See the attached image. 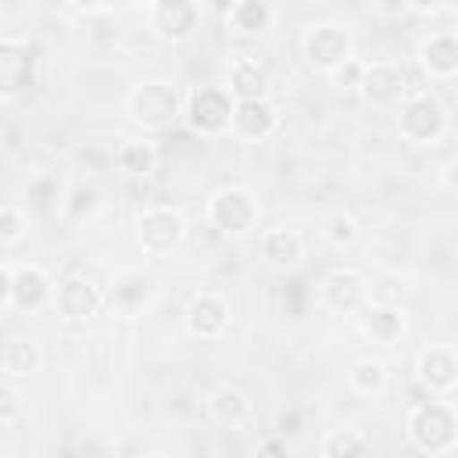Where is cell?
Masks as SVG:
<instances>
[{
    "label": "cell",
    "instance_id": "d590c367",
    "mask_svg": "<svg viewBox=\"0 0 458 458\" xmlns=\"http://www.w3.org/2000/svg\"><path fill=\"white\" fill-rule=\"evenodd\" d=\"M258 454H286V444L283 440H261L258 444Z\"/></svg>",
    "mask_w": 458,
    "mask_h": 458
},
{
    "label": "cell",
    "instance_id": "44dd1931",
    "mask_svg": "<svg viewBox=\"0 0 458 458\" xmlns=\"http://www.w3.org/2000/svg\"><path fill=\"white\" fill-rule=\"evenodd\" d=\"M361 326H365V333H369L376 344L390 347V344H397L401 333H404V315H401V308H394V304H365V308H361Z\"/></svg>",
    "mask_w": 458,
    "mask_h": 458
},
{
    "label": "cell",
    "instance_id": "7a4b0ae2",
    "mask_svg": "<svg viewBox=\"0 0 458 458\" xmlns=\"http://www.w3.org/2000/svg\"><path fill=\"white\" fill-rule=\"evenodd\" d=\"M182 107H186V100L165 79H147V82L132 86V93H129V118L150 132L175 125L182 118Z\"/></svg>",
    "mask_w": 458,
    "mask_h": 458
},
{
    "label": "cell",
    "instance_id": "3957f363",
    "mask_svg": "<svg viewBox=\"0 0 458 458\" xmlns=\"http://www.w3.org/2000/svg\"><path fill=\"white\" fill-rule=\"evenodd\" d=\"M233 107H236V97L225 89V86H193L186 93V107H182V118L186 125L204 136V140H215L222 132H229L233 125Z\"/></svg>",
    "mask_w": 458,
    "mask_h": 458
},
{
    "label": "cell",
    "instance_id": "83f0119b",
    "mask_svg": "<svg viewBox=\"0 0 458 458\" xmlns=\"http://www.w3.org/2000/svg\"><path fill=\"white\" fill-rule=\"evenodd\" d=\"M326 240L333 243V247H351L354 240H358V222L351 218V215H344V211H336V215H329L326 218Z\"/></svg>",
    "mask_w": 458,
    "mask_h": 458
},
{
    "label": "cell",
    "instance_id": "d6a6232c",
    "mask_svg": "<svg viewBox=\"0 0 458 458\" xmlns=\"http://www.w3.org/2000/svg\"><path fill=\"white\" fill-rule=\"evenodd\" d=\"M440 182H444L451 193H458V157H451V161L440 168Z\"/></svg>",
    "mask_w": 458,
    "mask_h": 458
},
{
    "label": "cell",
    "instance_id": "5b68a950",
    "mask_svg": "<svg viewBox=\"0 0 458 458\" xmlns=\"http://www.w3.org/2000/svg\"><path fill=\"white\" fill-rule=\"evenodd\" d=\"M39 75V47L29 39L7 36L0 43V93L4 100H14L36 86Z\"/></svg>",
    "mask_w": 458,
    "mask_h": 458
},
{
    "label": "cell",
    "instance_id": "cb8c5ba5",
    "mask_svg": "<svg viewBox=\"0 0 458 458\" xmlns=\"http://www.w3.org/2000/svg\"><path fill=\"white\" fill-rule=\"evenodd\" d=\"M114 161H118V168H122L125 175L147 179V175L154 172V165H157V150H154V143H147V140H125V143L118 147Z\"/></svg>",
    "mask_w": 458,
    "mask_h": 458
},
{
    "label": "cell",
    "instance_id": "d6986e66",
    "mask_svg": "<svg viewBox=\"0 0 458 458\" xmlns=\"http://www.w3.org/2000/svg\"><path fill=\"white\" fill-rule=\"evenodd\" d=\"M261 258H265L272 268L290 272V268H297L301 258H304V236H301L297 229H286V225L268 229V233L261 236Z\"/></svg>",
    "mask_w": 458,
    "mask_h": 458
},
{
    "label": "cell",
    "instance_id": "7402d4cb",
    "mask_svg": "<svg viewBox=\"0 0 458 458\" xmlns=\"http://www.w3.org/2000/svg\"><path fill=\"white\" fill-rule=\"evenodd\" d=\"M272 18H276V11L268 0H236L233 11L225 14V21L243 36H261L272 25Z\"/></svg>",
    "mask_w": 458,
    "mask_h": 458
},
{
    "label": "cell",
    "instance_id": "e575fe53",
    "mask_svg": "<svg viewBox=\"0 0 458 458\" xmlns=\"http://www.w3.org/2000/svg\"><path fill=\"white\" fill-rule=\"evenodd\" d=\"M440 4H444V0H408V11H415V14H433Z\"/></svg>",
    "mask_w": 458,
    "mask_h": 458
},
{
    "label": "cell",
    "instance_id": "8992f818",
    "mask_svg": "<svg viewBox=\"0 0 458 458\" xmlns=\"http://www.w3.org/2000/svg\"><path fill=\"white\" fill-rule=\"evenodd\" d=\"M208 222L222 236H243L247 229L258 225V200L243 186H222L208 200Z\"/></svg>",
    "mask_w": 458,
    "mask_h": 458
},
{
    "label": "cell",
    "instance_id": "d4e9b609",
    "mask_svg": "<svg viewBox=\"0 0 458 458\" xmlns=\"http://www.w3.org/2000/svg\"><path fill=\"white\" fill-rule=\"evenodd\" d=\"M347 383L354 394L361 397H376L386 390V365L379 358H358L351 369H347Z\"/></svg>",
    "mask_w": 458,
    "mask_h": 458
},
{
    "label": "cell",
    "instance_id": "ba28073f",
    "mask_svg": "<svg viewBox=\"0 0 458 458\" xmlns=\"http://www.w3.org/2000/svg\"><path fill=\"white\" fill-rule=\"evenodd\" d=\"M186 236V218L175 208H147L136 218V240L150 258H165L172 254Z\"/></svg>",
    "mask_w": 458,
    "mask_h": 458
},
{
    "label": "cell",
    "instance_id": "484cf974",
    "mask_svg": "<svg viewBox=\"0 0 458 458\" xmlns=\"http://www.w3.org/2000/svg\"><path fill=\"white\" fill-rule=\"evenodd\" d=\"M318 451L322 458H358V454H369V440L358 429H333L318 444Z\"/></svg>",
    "mask_w": 458,
    "mask_h": 458
},
{
    "label": "cell",
    "instance_id": "8d00e7d4",
    "mask_svg": "<svg viewBox=\"0 0 458 458\" xmlns=\"http://www.w3.org/2000/svg\"><path fill=\"white\" fill-rule=\"evenodd\" d=\"M233 4H236V0H211V7H215V11L222 14V18H225V14L233 11Z\"/></svg>",
    "mask_w": 458,
    "mask_h": 458
},
{
    "label": "cell",
    "instance_id": "5bb4252c",
    "mask_svg": "<svg viewBox=\"0 0 458 458\" xmlns=\"http://www.w3.org/2000/svg\"><path fill=\"white\" fill-rule=\"evenodd\" d=\"M276 129H279V107H276L268 97L236 100V107H233V125H229V132H233L236 140L258 143V140H268Z\"/></svg>",
    "mask_w": 458,
    "mask_h": 458
},
{
    "label": "cell",
    "instance_id": "9c48e42d",
    "mask_svg": "<svg viewBox=\"0 0 458 458\" xmlns=\"http://www.w3.org/2000/svg\"><path fill=\"white\" fill-rule=\"evenodd\" d=\"M54 290H57V286H54V279H50L39 265H32V261L14 265L11 286L4 290V308L25 311V315L43 311L47 304H54Z\"/></svg>",
    "mask_w": 458,
    "mask_h": 458
},
{
    "label": "cell",
    "instance_id": "4dcf8cb0",
    "mask_svg": "<svg viewBox=\"0 0 458 458\" xmlns=\"http://www.w3.org/2000/svg\"><path fill=\"white\" fill-rule=\"evenodd\" d=\"M72 200H75L72 204V215H82V208L93 211L97 208V186H75L72 190Z\"/></svg>",
    "mask_w": 458,
    "mask_h": 458
},
{
    "label": "cell",
    "instance_id": "ffe728a7",
    "mask_svg": "<svg viewBox=\"0 0 458 458\" xmlns=\"http://www.w3.org/2000/svg\"><path fill=\"white\" fill-rule=\"evenodd\" d=\"M225 89H229L236 100H258V97H268V72H265L254 57H236V61H229Z\"/></svg>",
    "mask_w": 458,
    "mask_h": 458
},
{
    "label": "cell",
    "instance_id": "e0dca14e",
    "mask_svg": "<svg viewBox=\"0 0 458 458\" xmlns=\"http://www.w3.org/2000/svg\"><path fill=\"white\" fill-rule=\"evenodd\" d=\"M250 411H254L250 394L240 390V386H233V383H222V386L208 397V415H211L222 429H240V426H247V422H250Z\"/></svg>",
    "mask_w": 458,
    "mask_h": 458
},
{
    "label": "cell",
    "instance_id": "ac0fdd59",
    "mask_svg": "<svg viewBox=\"0 0 458 458\" xmlns=\"http://www.w3.org/2000/svg\"><path fill=\"white\" fill-rule=\"evenodd\" d=\"M419 64L429 79H451L458 75V36L433 32L419 43Z\"/></svg>",
    "mask_w": 458,
    "mask_h": 458
},
{
    "label": "cell",
    "instance_id": "52a82bcc",
    "mask_svg": "<svg viewBox=\"0 0 458 458\" xmlns=\"http://www.w3.org/2000/svg\"><path fill=\"white\" fill-rule=\"evenodd\" d=\"M351 50H354V39H351V29H344V25H336V21H318V25H311L308 32H304V39H301V54H304V61L315 68V72H333V68H340L347 57H351Z\"/></svg>",
    "mask_w": 458,
    "mask_h": 458
},
{
    "label": "cell",
    "instance_id": "603a6c76",
    "mask_svg": "<svg viewBox=\"0 0 458 458\" xmlns=\"http://www.w3.org/2000/svg\"><path fill=\"white\" fill-rule=\"evenodd\" d=\"M4 379H11V383H18V379H29L36 369H39V347L32 344V340H21V336H14V340H7V347H4Z\"/></svg>",
    "mask_w": 458,
    "mask_h": 458
},
{
    "label": "cell",
    "instance_id": "1f68e13d",
    "mask_svg": "<svg viewBox=\"0 0 458 458\" xmlns=\"http://www.w3.org/2000/svg\"><path fill=\"white\" fill-rule=\"evenodd\" d=\"M376 7L383 18H401L408 11V0H376Z\"/></svg>",
    "mask_w": 458,
    "mask_h": 458
},
{
    "label": "cell",
    "instance_id": "277c9868",
    "mask_svg": "<svg viewBox=\"0 0 458 458\" xmlns=\"http://www.w3.org/2000/svg\"><path fill=\"white\" fill-rule=\"evenodd\" d=\"M397 129L408 143L429 147L447 132V107L437 93H408L397 104Z\"/></svg>",
    "mask_w": 458,
    "mask_h": 458
},
{
    "label": "cell",
    "instance_id": "9a60e30c",
    "mask_svg": "<svg viewBox=\"0 0 458 458\" xmlns=\"http://www.w3.org/2000/svg\"><path fill=\"white\" fill-rule=\"evenodd\" d=\"M100 304H104V297H100L97 283H89L86 276H68V279H61L57 290H54V308H57V315L68 318V322H86V318H93V315L100 311Z\"/></svg>",
    "mask_w": 458,
    "mask_h": 458
},
{
    "label": "cell",
    "instance_id": "6da1fadb",
    "mask_svg": "<svg viewBox=\"0 0 458 458\" xmlns=\"http://www.w3.org/2000/svg\"><path fill=\"white\" fill-rule=\"evenodd\" d=\"M404 433L415 451L422 454H444L458 444V411L444 401H419L408 408Z\"/></svg>",
    "mask_w": 458,
    "mask_h": 458
},
{
    "label": "cell",
    "instance_id": "30bf717a",
    "mask_svg": "<svg viewBox=\"0 0 458 458\" xmlns=\"http://www.w3.org/2000/svg\"><path fill=\"white\" fill-rule=\"evenodd\" d=\"M358 97L369 107H397L408 97V75L404 68H397L394 61H372L361 72L358 82Z\"/></svg>",
    "mask_w": 458,
    "mask_h": 458
},
{
    "label": "cell",
    "instance_id": "7c38bea8",
    "mask_svg": "<svg viewBox=\"0 0 458 458\" xmlns=\"http://www.w3.org/2000/svg\"><path fill=\"white\" fill-rule=\"evenodd\" d=\"M322 304L333 311V315H358L365 304H369V290H365V279L361 272L354 268H333L322 276Z\"/></svg>",
    "mask_w": 458,
    "mask_h": 458
},
{
    "label": "cell",
    "instance_id": "f546056e",
    "mask_svg": "<svg viewBox=\"0 0 458 458\" xmlns=\"http://www.w3.org/2000/svg\"><path fill=\"white\" fill-rule=\"evenodd\" d=\"M18 411H21V397H18L14 383H11V379H4V390H0V426H4V429H11V426H14V419H18Z\"/></svg>",
    "mask_w": 458,
    "mask_h": 458
},
{
    "label": "cell",
    "instance_id": "f1b7e54d",
    "mask_svg": "<svg viewBox=\"0 0 458 458\" xmlns=\"http://www.w3.org/2000/svg\"><path fill=\"white\" fill-rule=\"evenodd\" d=\"M361 72H365V64H361L358 57H347L340 68H333V72H329V82H333L336 89H358Z\"/></svg>",
    "mask_w": 458,
    "mask_h": 458
},
{
    "label": "cell",
    "instance_id": "836d02e7",
    "mask_svg": "<svg viewBox=\"0 0 458 458\" xmlns=\"http://www.w3.org/2000/svg\"><path fill=\"white\" fill-rule=\"evenodd\" d=\"M72 11H79V14H97V11H104L111 0H64Z\"/></svg>",
    "mask_w": 458,
    "mask_h": 458
},
{
    "label": "cell",
    "instance_id": "4316f807",
    "mask_svg": "<svg viewBox=\"0 0 458 458\" xmlns=\"http://www.w3.org/2000/svg\"><path fill=\"white\" fill-rule=\"evenodd\" d=\"M25 229H29V215H25L14 200H7V204L0 208V247H4V250L18 247V243L25 240Z\"/></svg>",
    "mask_w": 458,
    "mask_h": 458
},
{
    "label": "cell",
    "instance_id": "8fae6325",
    "mask_svg": "<svg viewBox=\"0 0 458 458\" xmlns=\"http://www.w3.org/2000/svg\"><path fill=\"white\" fill-rule=\"evenodd\" d=\"M200 0H154L150 25L165 43H186L200 29Z\"/></svg>",
    "mask_w": 458,
    "mask_h": 458
},
{
    "label": "cell",
    "instance_id": "2e32d148",
    "mask_svg": "<svg viewBox=\"0 0 458 458\" xmlns=\"http://www.w3.org/2000/svg\"><path fill=\"white\" fill-rule=\"evenodd\" d=\"M186 333L197 336V340H218L225 329H229V304L218 297V293H193L190 304H186Z\"/></svg>",
    "mask_w": 458,
    "mask_h": 458
},
{
    "label": "cell",
    "instance_id": "4fadbf2b",
    "mask_svg": "<svg viewBox=\"0 0 458 458\" xmlns=\"http://www.w3.org/2000/svg\"><path fill=\"white\" fill-rule=\"evenodd\" d=\"M415 379L429 390V394H447L458 386V351L454 347H444V344H433V347H422L419 358H415Z\"/></svg>",
    "mask_w": 458,
    "mask_h": 458
}]
</instances>
